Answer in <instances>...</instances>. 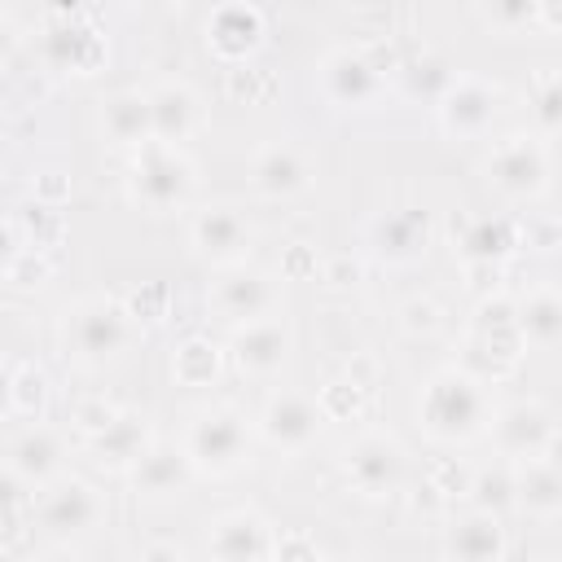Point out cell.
Returning a JSON list of instances; mask_svg holds the SVG:
<instances>
[{
  "label": "cell",
  "instance_id": "obj_1",
  "mask_svg": "<svg viewBox=\"0 0 562 562\" xmlns=\"http://www.w3.org/2000/svg\"><path fill=\"white\" fill-rule=\"evenodd\" d=\"M417 422L439 443H470L483 430H492L496 408H492L487 386L457 364V369H439L426 378L417 395Z\"/></svg>",
  "mask_w": 562,
  "mask_h": 562
},
{
  "label": "cell",
  "instance_id": "obj_2",
  "mask_svg": "<svg viewBox=\"0 0 562 562\" xmlns=\"http://www.w3.org/2000/svg\"><path fill=\"white\" fill-rule=\"evenodd\" d=\"M132 334H136V316H132V307H127L123 299H114V294H88V299H79V303L66 312V321H61V342H66V351H70L79 364H88V369L119 360V356L132 347Z\"/></svg>",
  "mask_w": 562,
  "mask_h": 562
},
{
  "label": "cell",
  "instance_id": "obj_3",
  "mask_svg": "<svg viewBox=\"0 0 562 562\" xmlns=\"http://www.w3.org/2000/svg\"><path fill=\"white\" fill-rule=\"evenodd\" d=\"M193 162L184 149L176 145H162V140H149L145 149L132 154V167H127V193L136 206H145L149 215H171V211H184L189 198H193Z\"/></svg>",
  "mask_w": 562,
  "mask_h": 562
},
{
  "label": "cell",
  "instance_id": "obj_4",
  "mask_svg": "<svg viewBox=\"0 0 562 562\" xmlns=\"http://www.w3.org/2000/svg\"><path fill=\"white\" fill-rule=\"evenodd\" d=\"M184 452L198 474L224 479L237 465H246V457H250V422L228 404L202 408L184 430Z\"/></svg>",
  "mask_w": 562,
  "mask_h": 562
},
{
  "label": "cell",
  "instance_id": "obj_5",
  "mask_svg": "<svg viewBox=\"0 0 562 562\" xmlns=\"http://www.w3.org/2000/svg\"><path fill=\"white\" fill-rule=\"evenodd\" d=\"M487 184L509 202H531L549 184V154L536 136H505L483 158Z\"/></svg>",
  "mask_w": 562,
  "mask_h": 562
},
{
  "label": "cell",
  "instance_id": "obj_6",
  "mask_svg": "<svg viewBox=\"0 0 562 562\" xmlns=\"http://www.w3.org/2000/svg\"><path fill=\"white\" fill-rule=\"evenodd\" d=\"M206 303L220 321H228L233 329L250 325V321H263V316H277V303H281V290L268 272H255L246 263L237 268H224L211 290H206Z\"/></svg>",
  "mask_w": 562,
  "mask_h": 562
},
{
  "label": "cell",
  "instance_id": "obj_7",
  "mask_svg": "<svg viewBox=\"0 0 562 562\" xmlns=\"http://www.w3.org/2000/svg\"><path fill=\"white\" fill-rule=\"evenodd\" d=\"M316 79H321L325 101L347 105V110L373 105V101L382 97V83H386V75L378 70V61H373L364 48H351V44L329 48V53L321 57V66H316Z\"/></svg>",
  "mask_w": 562,
  "mask_h": 562
},
{
  "label": "cell",
  "instance_id": "obj_8",
  "mask_svg": "<svg viewBox=\"0 0 562 562\" xmlns=\"http://www.w3.org/2000/svg\"><path fill=\"white\" fill-rule=\"evenodd\" d=\"M31 518H35L48 536L66 540V536L92 531V527L105 518V501H101V492H97L92 483H83V479H57V483L44 487V496L31 505Z\"/></svg>",
  "mask_w": 562,
  "mask_h": 562
},
{
  "label": "cell",
  "instance_id": "obj_9",
  "mask_svg": "<svg viewBox=\"0 0 562 562\" xmlns=\"http://www.w3.org/2000/svg\"><path fill=\"white\" fill-rule=\"evenodd\" d=\"M250 241H255V228H250V220H246L233 202H211V206H202V211L193 215V224H189V246H193L206 263H215L220 272H224V268H237V263L246 259Z\"/></svg>",
  "mask_w": 562,
  "mask_h": 562
},
{
  "label": "cell",
  "instance_id": "obj_10",
  "mask_svg": "<svg viewBox=\"0 0 562 562\" xmlns=\"http://www.w3.org/2000/svg\"><path fill=\"white\" fill-rule=\"evenodd\" d=\"M342 474L364 501H382L404 483V448L386 435H360L342 448Z\"/></svg>",
  "mask_w": 562,
  "mask_h": 562
},
{
  "label": "cell",
  "instance_id": "obj_11",
  "mask_svg": "<svg viewBox=\"0 0 562 562\" xmlns=\"http://www.w3.org/2000/svg\"><path fill=\"white\" fill-rule=\"evenodd\" d=\"M61 465H66V443L57 439V430L31 422L22 426L9 443H4V474L18 479L22 487L31 492H44L61 479Z\"/></svg>",
  "mask_w": 562,
  "mask_h": 562
},
{
  "label": "cell",
  "instance_id": "obj_12",
  "mask_svg": "<svg viewBox=\"0 0 562 562\" xmlns=\"http://www.w3.org/2000/svg\"><path fill=\"white\" fill-rule=\"evenodd\" d=\"M439 110V127L448 136H461V140H474L492 127V119L501 114V88L483 75H457L452 88L443 92V101L435 105Z\"/></svg>",
  "mask_w": 562,
  "mask_h": 562
},
{
  "label": "cell",
  "instance_id": "obj_13",
  "mask_svg": "<svg viewBox=\"0 0 562 562\" xmlns=\"http://www.w3.org/2000/svg\"><path fill=\"white\" fill-rule=\"evenodd\" d=\"M553 435H558V422H553V413H549L544 404H536V400H518V404L501 408L496 422H492V439H496V448L505 452L509 465L544 457L549 443H553Z\"/></svg>",
  "mask_w": 562,
  "mask_h": 562
},
{
  "label": "cell",
  "instance_id": "obj_14",
  "mask_svg": "<svg viewBox=\"0 0 562 562\" xmlns=\"http://www.w3.org/2000/svg\"><path fill=\"white\" fill-rule=\"evenodd\" d=\"M321 426H325L321 404L307 400V395H299V391H277L263 404V413H259V435L277 452H303V448H312L316 435H321Z\"/></svg>",
  "mask_w": 562,
  "mask_h": 562
},
{
  "label": "cell",
  "instance_id": "obj_15",
  "mask_svg": "<svg viewBox=\"0 0 562 562\" xmlns=\"http://www.w3.org/2000/svg\"><path fill=\"white\" fill-rule=\"evenodd\" d=\"M272 527L255 509H228L206 527V558L211 562H268L272 558Z\"/></svg>",
  "mask_w": 562,
  "mask_h": 562
},
{
  "label": "cell",
  "instance_id": "obj_16",
  "mask_svg": "<svg viewBox=\"0 0 562 562\" xmlns=\"http://www.w3.org/2000/svg\"><path fill=\"white\" fill-rule=\"evenodd\" d=\"M290 347H294V334H290V325L281 321V312H277V316H263V321H250V325L233 329V338H228L233 364H237L241 373H250V378H272V373H281V364L290 360Z\"/></svg>",
  "mask_w": 562,
  "mask_h": 562
},
{
  "label": "cell",
  "instance_id": "obj_17",
  "mask_svg": "<svg viewBox=\"0 0 562 562\" xmlns=\"http://www.w3.org/2000/svg\"><path fill=\"white\" fill-rule=\"evenodd\" d=\"M364 246L382 259V263H413L426 255L430 246V215L408 206V211H386L378 220H369L364 228Z\"/></svg>",
  "mask_w": 562,
  "mask_h": 562
},
{
  "label": "cell",
  "instance_id": "obj_18",
  "mask_svg": "<svg viewBox=\"0 0 562 562\" xmlns=\"http://www.w3.org/2000/svg\"><path fill=\"white\" fill-rule=\"evenodd\" d=\"M307 184H312V162L290 140H272L250 158V189L268 202H285Z\"/></svg>",
  "mask_w": 562,
  "mask_h": 562
},
{
  "label": "cell",
  "instance_id": "obj_19",
  "mask_svg": "<svg viewBox=\"0 0 562 562\" xmlns=\"http://www.w3.org/2000/svg\"><path fill=\"white\" fill-rule=\"evenodd\" d=\"M505 527L496 514L483 509H465L448 522L443 531V558L448 562H505Z\"/></svg>",
  "mask_w": 562,
  "mask_h": 562
},
{
  "label": "cell",
  "instance_id": "obj_20",
  "mask_svg": "<svg viewBox=\"0 0 562 562\" xmlns=\"http://www.w3.org/2000/svg\"><path fill=\"white\" fill-rule=\"evenodd\" d=\"M40 48H44V61H48V66L70 70V75H88V70H97L101 57H105V40H101L92 26L75 22V13H57V26L44 31Z\"/></svg>",
  "mask_w": 562,
  "mask_h": 562
},
{
  "label": "cell",
  "instance_id": "obj_21",
  "mask_svg": "<svg viewBox=\"0 0 562 562\" xmlns=\"http://www.w3.org/2000/svg\"><path fill=\"white\" fill-rule=\"evenodd\" d=\"M149 114H154V140L162 145H184L202 127V105L184 79H162L149 88Z\"/></svg>",
  "mask_w": 562,
  "mask_h": 562
},
{
  "label": "cell",
  "instance_id": "obj_22",
  "mask_svg": "<svg viewBox=\"0 0 562 562\" xmlns=\"http://www.w3.org/2000/svg\"><path fill=\"white\" fill-rule=\"evenodd\" d=\"M88 448H92V457H97V465H105V470H136V461L154 448V430H149V417L145 413H132V408H123L97 439H88Z\"/></svg>",
  "mask_w": 562,
  "mask_h": 562
},
{
  "label": "cell",
  "instance_id": "obj_23",
  "mask_svg": "<svg viewBox=\"0 0 562 562\" xmlns=\"http://www.w3.org/2000/svg\"><path fill=\"white\" fill-rule=\"evenodd\" d=\"M193 474H198V470H193L184 443H180V448H176V443H154V448L136 461V470H132L127 479H132L136 496L162 501V496H180V492L193 483Z\"/></svg>",
  "mask_w": 562,
  "mask_h": 562
},
{
  "label": "cell",
  "instance_id": "obj_24",
  "mask_svg": "<svg viewBox=\"0 0 562 562\" xmlns=\"http://www.w3.org/2000/svg\"><path fill=\"white\" fill-rule=\"evenodd\" d=\"M101 136L110 145H123V149H145L154 140V114H149V92H114L101 101Z\"/></svg>",
  "mask_w": 562,
  "mask_h": 562
},
{
  "label": "cell",
  "instance_id": "obj_25",
  "mask_svg": "<svg viewBox=\"0 0 562 562\" xmlns=\"http://www.w3.org/2000/svg\"><path fill=\"white\" fill-rule=\"evenodd\" d=\"M263 40V13L255 4H220L206 18V44L224 57V61H241L259 48Z\"/></svg>",
  "mask_w": 562,
  "mask_h": 562
},
{
  "label": "cell",
  "instance_id": "obj_26",
  "mask_svg": "<svg viewBox=\"0 0 562 562\" xmlns=\"http://www.w3.org/2000/svg\"><path fill=\"white\" fill-rule=\"evenodd\" d=\"M514 492H518V509L549 518L562 509V470L544 457L536 461H518L514 465Z\"/></svg>",
  "mask_w": 562,
  "mask_h": 562
},
{
  "label": "cell",
  "instance_id": "obj_27",
  "mask_svg": "<svg viewBox=\"0 0 562 562\" xmlns=\"http://www.w3.org/2000/svg\"><path fill=\"white\" fill-rule=\"evenodd\" d=\"M518 334L531 347L562 342V290H531L518 299Z\"/></svg>",
  "mask_w": 562,
  "mask_h": 562
},
{
  "label": "cell",
  "instance_id": "obj_28",
  "mask_svg": "<svg viewBox=\"0 0 562 562\" xmlns=\"http://www.w3.org/2000/svg\"><path fill=\"white\" fill-rule=\"evenodd\" d=\"M457 246H461L465 263H501L518 246V228L509 220H501V215H479V220H470L461 228Z\"/></svg>",
  "mask_w": 562,
  "mask_h": 562
},
{
  "label": "cell",
  "instance_id": "obj_29",
  "mask_svg": "<svg viewBox=\"0 0 562 562\" xmlns=\"http://www.w3.org/2000/svg\"><path fill=\"white\" fill-rule=\"evenodd\" d=\"M171 378L180 386H211L220 378V347L211 338H184L171 356Z\"/></svg>",
  "mask_w": 562,
  "mask_h": 562
},
{
  "label": "cell",
  "instance_id": "obj_30",
  "mask_svg": "<svg viewBox=\"0 0 562 562\" xmlns=\"http://www.w3.org/2000/svg\"><path fill=\"white\" fill-rule=\"evenodd\" d=\"M9 413L22 417V422H40L44 417V404H48V373L40 364H18L9 373Z\"/></svg>",
  "mask_w": 562,
  "mask_h": 562
},
{
  "label": "cell",
  "instance_id": "obj_31",
  "mask_svg": "<svg viewBox=\"0 0 562 562\" xmlns=\"http://www.w3.org/2000/svg\"><path fill=\"white\" fill-rule=\"evenodd\" d=\"M457 75H461V70H452L443 57H417V61H408V66L400 70V83H404L408 97H417V101H435V105H439Z\"/></svg>",
  "mask_w": 562,
  "mask_h": 562
},
{
  "label": "cell",
  "instance_id": "obj_32",
  "mask_svg": "<svg viewBox=\"0 0 562 562\" xmlns=\"http://www.w3.org/2000/svg\"><path fill=\"white\" fill-rule=\"evenodd\" d=\"M465 496H470V509H483V514H496V518H501V509L518 505V492H514V465H492V470L474 474Z\"/></svg>",
  "mask_w": 562,
  "mask_h": 562
},
{
  "label": "cell",
  "instance_id": "obj_33",
  "mask_svg": "<svg viewBox=\"0 0 562 562\" xmlns=\"http://www.w3.org/2000/svg\"><path fill=\"white\" fill-rule=\"evenodd\" d=\"M13 220H18V233H22L26 250H48L61 237V215L48 202H26L22 211H13Z\"/></svg>",
  "mask_w": 562,
  "mask_h": 562
},
{
  "label": "cell",
  "instance_id": "obj_34",
  "mask_svg": "<svg viewBox=\"0 0 562 562\" xmlns=\"http://www.w3.org/2000/svg\"><path fill=\"white\" fill-rule=\"evenodd\" d=\"M531 119L544 136H562V70H549L531 88Z\"/></svg>",
  "mask_w": 562,
  "mask_h": 562
},
{
  "label": "cell",
  "instance_id": "obj_35",
  "mask_svg": "<svg viewBox=\"0 0 562 562\" xmlns=\"http://www.w3.org/2000/svg\"><path fill=\"white\" fill-rule=\"evenodd\" d=\"M364 386H356L351 378H338V382H329L325 391H321V413H325V422H338V417H356L360 408H364Z\"/></svg>",
  "mask_w": 562,
  "mask_h": 562
},
{
  "label": "cell",
  "instance_id": "obj_36",
  "mask_svg": "<svg viewBox=\"0 0 562 562\" xmlns=\"http://www.w3.org/2000/svg\"><path fill=\"white\" fill-rule=\"evenodd\" d=\"M44 277H48L44 250H18V255L4 259V281H9L13 290H31V285H40Z\"/></svg>",
  "mask_w": 562,
  "mask_h": 562
},
{
  "label": "cell",
  "instance_id": "obj_37",
  "mask_svg": "<svg viewBox=\"0 0 562 562\" xmlns=\"http://www.w3.org/2000/svg\"><path fill=\"white\" fill-rule=\"evenodd\" d=\"M268 562H321V549L307 531H281L272 540V558Z\"/></svg>",
  "mask_w": 562,
  "mask_h": 562
},
{
  "label": "cell",
  "instance_id": "obj_38",
  "mask_svg": "<svg viewBox=\"0 0 562 562\" xmlns=\"http://www.w3.org/2000/svg\"><path fill=\"white\" fill-rule=\"evenodd\" d=\"M123 408H114V404H105V400H79L75 408H70V417H75V426L88 435V439H97L114 417H119Z\"/></svg>",
  "mask_w": 562,
  "mask_h": 562
},
{
  "label": "cell",
  "instance_id": "obj_39",
  "mask_svg": "<svg viewBox=\"0 0 562 562\" xmlns=\"http://www.w3.org/2000/svg\"><path fill=\"white\" fill-rule=\"evenodd\" d=\"M400 329L404 334H435L439 329V303L430 299H408L400 307Z\"/></svg>",
  "mask_w": 562,
  "mask_h": 562
},
{
  "label": "cell",
  "instance_id": "obj_40",
  "mask_svg": "<svg viewBox=\"0 0 562 562\" xmlns=\"http://www.w3.org/2000/svg\"><path fill=\"white\" fill-rule=\"evenodd\" d=\"M536 13H540V4H527V0H518V4H492V9H479V18H487V22H492V26H501V31L536 26Z\"/></svg>",
  "mask_w": 562,
  "mask_h": 562
},
{
  "label": "cell",
  "instance_id": "obj_41",
  "mask_svg": "<svg viewBox=\"0 0 562 562\" xmlns=\"http://www.w3.org/2000/svg\"><path fill=\"white\" fill-rule=\"evenodd\" d=\"M127 307H132L136 321H162V316H167V285H145V290H136V294L127 299Z\"/></svg>",
  "mask_w": 562,
  "mask_h": 562
},
{
  "label": "cell",
  "instance_id": "obj_42",
  "mask_svg": "<svg viewBox=\"0 0 562 562\" xmlns=\"http://www.w3.org/2000/svg\"><path fill=\"white\" fill-rule=\"evenodd\" d=\"M290 281H303V277H312L316 272V255L307 250V246H290V255H285V268H281Z\"/></svg>",
  "mask_w": 562,
  "mask_h": 562
},
{
  "label": "cell",
  "instance_id": "obj_43",
  "mask_svg": "<svg viewBox=\"0 0 562 562\" xmlns=\"http://www.w3.org/2000/svg\"><path fill=\"white\" fill-rule=\"evenodd\" d=\"M145 562H184V549L162 540V544H149V549H145Z\"/></svg>",
  "mask_w": 562,
  "mask_h": 562
},
{
  "label": "cell",
  "instance_id": "obj_44",
  "mask_svg": "<svg viewBox=\"0 0 562 562\" xmlns=\"http://www.w3.org/2000/svg\"><path fill=\"white\" fill-rule=\"evenodd\" d=\"M536 26H562V4L558 0H544L540 13H536Z\"/></svg>",
  "mask_w": 562,
  "mask_h": 562
},
{
  "label": "cell",
  "instance_id": "obj_45",
  "mask_svg": "<svg viewBox=\"0 0 562 562\" xmlns=\"http://www.w3.org/2000/svg\"><path fill=\"white\" fill-rule=\"evenodd\" d=\"M31 562H83L75 549H66V544H57V549H48V553H40V558H31Z\"/></svg>",
  "mask_w": 562,
  "mask_h": 562
},
{
  "label": "cell",
  "instance_id": "obj_46",
  "mask_svg": "<svg viewBox=\"0 0 562 562\" xmlns=\"http://www.w3.org/2000/svg\"><path fill=\"white\" fill-rule=\"evenodd\" d=\"M544 461H553V465L562 470V430L553 435V443H549V452H544Z\"/></svg>",
  "mask_w": 562,
  "mask_h": 562
}]
</instances>
